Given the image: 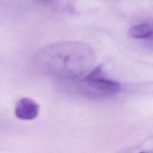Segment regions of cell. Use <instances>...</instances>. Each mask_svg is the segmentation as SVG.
<instances>
[{
	"instance_id": "3",
	"label": "cell",
	"mask_w": 153,
	"mask_h": 153,
	"mask_svg": "<svg viewBox=\"0 0 153 153\" xmlns=\"http://www.w3.org/2000/svg\"><path fill=\"white\" fill-rule=\"evenodd\" d=\"M39 111V106L32 99L23 97L16 104L14 113L16 117L22 120H31L35 118Z\"/></svg>"
},
{
	"instance_id": "1",
	"label": "cell",
	"mask_w": 153,
	"mask_h": 153,
	"mask_svg": "<svg viewBox=\"0 0 153 153\" xmlns=\"http://www.w3.org/2000/svg\"><path fill=\"white\" fill-rule=\"evenodd\" d=\"M96 56L88 45L64 41L52 44L35 53L33 63L41 72L63 79H74L88 72Z\"/></svg>"
},
{
	"instance_id": "2",
	"label": "cell",
	"mask_w": 153,
	"mask_h": 153,
	"mask_svg": "<svg viewBox=\"0 0 153 153\" xmlns=\"http://www.w3.org/2000/svg\"><path fill=\"white\" fill-rule=\"evenodd\" d=\"M77 81L76 88L81 93L96 97H110L121 89L119 82L106 77L102 65L95 67Z\"/></svg>"
},
{
	"instance_id": "4",
	"label": "cell",
	"mask_w": 153,
	"mask_h": 153,
	"mask_svg": "<svg viewBox=\"0 0 153 153\" xmlns=\"http://www.w3.org/2000/svg\"><path fill=\"white\" fill-rule=\"evenodd\" d=\"M132 38L136 39H148L153 35V25L142 23L132 26L128 30Z\"/></svg>"
},
{
	"instance_id": "6",
	"label": "cell",
	"mask_w": 153,
	"mask_h": 153,
	"mask_svg": "<svg viewBox=\"0 0 153 153\" xmlns=\"http://www.w3.org/2000/svg\"><path fill=\"white\" fill-rule=\"evenodd\" d=\"M140 153H148V152H141Z\"/></svg>"
},
{
	"instance_id": "5",
	"label": "cell",
	"mask_w": 153,
	"mask_h": 153,
	"mask_svg": "<svg viewBox=\"0 0 153 153\" xmlns=\"http://www.w3.org/2000/svg\"><path fill=\"white\" fill-rule=\"evenodd\" d=\"M148 39V44L151 48H153V35Z\"/></svg>"
}]
</instances>
